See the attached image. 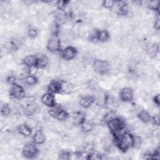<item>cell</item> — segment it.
I'll list each match as a JSON object with an SVG mask.
<instances>
[{
  "label": "cell",
  "mask_w": 160,
  "mask_h": 160,
  "mask_svg": "<svg viewBox=\"0 0 160 160\" xmlns=\"http://www.w3.org/2000/svg\"><path fill=\"white\" fill-rule=\"evenodd\" d=\"M6 81L7 82L10 84L11 86L16 84V78L15 76H9L6 79Z\"/></svg>",
  "instance_id": "cell-35"
},
{
  "label": "cell",
  "mask_w": 160,
  "mask_h": 160,
  "mask_svg": "<svg viewBox=\"0 0 160 160\" xmlns=\"http://www.w3.org/2000/svg\"><path fill=\"white\" fill-rule=\"evenodd\" d=\"M117 11L116 12L119 15L121 16H126L128 12H129V8L128 5L126 2L123 1L118 2V4H117Z\"/></svg>",
  "instance_id": "cell-18"
},
{
  "label": "cell",
  "mask_w": 160,
  "mask_h": 160,
  "mask_svg": "<svg viewBox=\"0 0 160 160\" xmlns=\"http://www.w3.org/2000/svg\"><path fill=\"white\" fill-rule=\"evenodd\" d=\"M24 82L29 85V86H33L37 84L38 82V79L37 78L36 76L34 75H28L24 78Z\"/></svg>",
  "instance_id": "cell-23"
},
{
  "label": "cell",
  "mask_w": 160,
  "mask_h": 160,
  "mask_svg": "<svg viewBox=\"0 0 160 160\" xmlns=\"http://www.w3.org/2000/svg\"><path fill=\"white\" fill-rule=\"evenodd\" d=\"M108 127L114 136H118L124 131L126 126L125 121L119 118L116 117L106 122Z\"/></svg>",
  "instance_id": "cell-2"
},
{
  "label": "cell",
  "mask_w": 160,
  "mask_h": 160,
  "mask_svg": "<svg viewBox=\"0 0 160 160\" xmlns=\"http://www.w3.org/2000/svg\"><path fill=\"white\" fill-rule=\"evenodd\" d=\"M141 144V139L138 136H134V145L133 147L138 148Z\"/></svg>",
  "instance_id": "cell-34"
},
{
  "label": "cell",
  "mask_w": 160,
  "mask_h": 160,
  "mask_svg": "<svg viewBox=\"0 0 160 160\" xmlns=\"http://www.w3.org/2000/svg\"><path fill=\"white\" fill-rule=\"evenodd\" d=\"M81 129L84 132H89L91 131L94 128V123L93 121L85 119L80 124Z\"/></svg>",
  "instance_id": "cell-16"
},
{
  "label": "cell",
  "mask_w": 160,
  "mask_h": 160,
  "mask_svg": "<svg viewBox=\"0 0 160 160\" xmlns=\"http://www.w3.org/2000/svg\"><path fill=\"white\" fill-rule=\"evenodd\" d=\"M115 3H116V1H114L106 0V1H102V5L104 8H105L106 9H111L114 6Z\"/></svg>",
  "instance_id": "cell-28"
},
{
  "label": "cell",
  "mask_w": 160,
  "mask_h": 160,
  "mask_svg": "<svg viewBox=\"0 0 160 160\" xmlns=\"http://www.w3.org/2000/svg\"><path fill=\"white\" fill-rule=\"evenodd\" d=\"M28 34L29 38H34L38 35V31L34 28H31L28 31Z\"/></svg>",
  "instance_id": "cell-32"
},
{
  "label": "cell",
  "mask_w": 160,
  "mask_h": 160,
  "mask_svg": "<svg viewBox=\"0 0 160 160\" xmlns=\"http://www.w3.org/2000/svg\"><path fill=\"white\" fill-rule=\"evenodd\" d=\"M160 2L159 1H151L148 4V8L154 11H158L159 9Z\"/></svg>",
  "instance_id": "cell-27"
},
{
  "label": "cell",
  "mask_w": 160,
  "mask_h": 160,
  "mask_svg": "<svg viewBox=\"0 0 160 160\" xmlns=\"http://www.w3.org/2000/svg\"><path fill=\"white\" fill-rule=\"evenodd\" d=\"M119 98L124 102H130L133 99V91L128 87L123 88L119 92Z\"/></svg>",
  "instance_id": "cell-9"
},
{
  "label": "cell",
  "mask_w": 160,
  "mask_h": 160,
  "mask_svg": "<svg viewBox=\"0 0 160 160\" xmlns=\"http://www.w3.org/2000/svg\"><path fill=\"white\" fill-rule=\"evenodd\" d=\"M74 86L71 82L66 81H61V92L65 94H70L73 92Z\"/></svg>",
  "instance_id": "cell-21"
},
{
  "label": "cell",
  "mask_w": 160,
  "mask_h": 160,
  "mask_svg": "<svg viewBox=\"0 0 160 160\" xmlns=\"http://www.w3.org/2000/svg\"><path fill=\"white\" fill-rule=\"evenodd\" d=\"M9 96L12 99L21 100L25 96V91L21 85L16 83L11 86Z\"/></svg>",
  "instance_id": "cell-7"
},
{
  "label": "cell",
  "mask_w": 160,
  "mask_h": 160,
  "mask_svg": "<svg viewBox=\"0 0 160 160\" xmlns=\"http://www.w3.org/2000/svg\"><path fill=\"white\" fill-rule=\"evenodd\" d=\"M154 27L156 30H159V28H160V19L159 16H158L154 21Z\"/></svg>",
  "instance_id": "cell-36"
},
{
  "label": "cell",
  "mask_w": 160,
  "mask_h": 160,
  "mask_svg": "<svg viewBox=\"0 0 160 160\" xmlns=\"http://www.w3.org/2000/svg\"><path fill=\"white\" fill-rule=\"evenodd\" d=\"M116 146L122 152H126L134 145V135L129 132H124L122 134L114 136Z\"/></svg>",
  "instance_id": "cell-1"
},
{
  "label": "cell",
  "mask_w": 160,
  "mask_h": 160,
  "mask_svg": "<svg viewBox=\"0 0 160 160\" xmlns=\"http://www.w3.org/2000/svg\"><path fill=\"white\" fill-rule=\"evenodd\" d=\"M51 32L52 33V35H58L59 32V26L56 23L53 24L51 26Z\"/></svg>",
  "instance_id": "cell-31"
},
{
  "label": "cell",
  "mask_w": 160,
  "mask_h": 160,
  "mask_svg": "<svg viewBox=\"0 0 160 160\" xmlns=\"http://www.w3.org/2000/svg\"><path fill=\"white\" fill-rule=\"evenodd\" d=\"M24 112L26 114L30 116V115H32L34 113L36 112V111L38 109V106L34 103V102L29 103L28 104H27L26 106H24Z\"/></svg>",
  "instance_id": "cell-22"
},
{
  "label": "cell",
  "mask_w": 160,
  "mask_h": 160,
  "mask_svg": "<svg viewBox=\"0 0 160 160\" xmlns=\"http://www.w3.org/2000/svg\"><path fill=\"white\" fill-rule=\"evenodd\" d=\"M41 101L44 105H45L49 108L53 107L55 105H56V99H55V96H54V94L51 93L49 92L44 94L41 96Z\"/></svg>",
  "instance_id": "cell-10"
},
{
  "label": "cell",
  "mask_w": 160,
  "mask_h": 160,
  "mask_svg": "<svg viewBox=\"0 0 160 160\" xmlns=\"http://www.w3.org/2000/svg\"><path fill=\"white\" fill-rule=\"evenodd\" d=\"M49 58L46 55H41L39 57H38V60L36 66L38 69L45 68L49 64Z\"/></svg>",
  "instance_id": "cell-19"
},
{
  "label": "cell",
  "mask_w": 160,
  "mask_h": 160,
  "mask_svg": "<svg viewBox=\"0 0 160 160\" xmlns=\"http://www.w3.org/2000/svg\"><path fill=\"white\" fill-rule=\"evenodd\" d=\"M17 131L20 134L24 136H29L32 133V128L26 123H22L18 125L17 127Z\"/></svg>",
  "instance_id": "cell-14"
},
{
  "label": "cell",
  "mask_w": 160,
  "mask_h": 160,
  "mask_svg": "<svg viewBox=\"0 0 160 160\" xmlns=\"http://www.w3.org/2000/svg\"><path fill=\"white\" fill-rule=\"evenodd\" d=\"M78 54V50L73 46H68L65 48L61 52V57L63 59L70 61L75 58Z\"/></svg>",
  "instance_id": "cell-8"
},
{
  "label": "cell",
  "mask_w": 160,
  "mask_h": 160,
  "mask_svg": "<svg viewBox=\"0 0 160 160\" xmlns=\"http://www.w3.org/2000/svg\"><path fill=\"white\" fill-rule=\"evenodd\" d=\"M96 72L101 75L107 74L110 70V65L108 61L102 59H96L92 65Z\"/></svg>",
  "instance_id": "cell-4"
},
{
  "label": "cell",
  "mask_w": 160,
  "mask_h": 160,
  "mask_svg": "<svg viewBox=\"0 0 160 160\" xmlns=\"http://www.w3.org/2000/svg\"><path fill=\"white\" fill-rule=\"evenodd\" d=\"M151 121L152 123L155 125L158 126L159 124V116L158 114H155L153 116H151Z\"/></svg>",
  "instance_id": "cell-33"
},
{
  "label": "cell",
  "mask_w": 160,
  "mask_h": 160,
  "mask_svg": "<svg viewBox=\"0 0 160 160\" xmlns=\"http://www.w3.org/2000/svg\"><path fill=\"white\" fill-rule=\"evenodd\" d=\"M47 89L48 92L52 94L61 92V81L52 80L48 84Z\"/></svg>",
  "instance_id": "cell-11"
},
{
  "label": "cell",
  "mask_w": 160,
  "mask_h": 160,
  "mask_svg": "<svg viewBox=\"0 0 160 160\" xmlns=\"http://www.w3.org/2000/svg\"><path fill=\"white\" fill-rule=\"evenodd\" d=\"M38 57L34 54H29L22 59V63L28 68L36 66Z\"/></svg>",
  "instance_id": "cell-13"
},
{
  "label": "cell",
  "mask_w": 160,
  "mask_h": 160,
  "mask_svg": "<svg viewBox=\"0 0 160 160\" xmlns=\"http://www.w3.org/2000/svg\"><path fill=\"white\" fill-rule=\"evenodd\" d=\"M61 42L58 35H51L48 41L46 48L48 51L51 52H56L59 51L61 49Z\"/></svg>",
  "instance_id": "cell-6"
},
{
  "label": "cell",
  "mask_w": 160,
  "mask_h": 160,
  "mask_svg": "<svg viewBox=\"0 0 160 160\" xmlns=\"http://www.w3.org/2000/svg\"><path fill=\"white\" fill-rule=\"evenodd\" d=\"M48 112L51 116L59 121L66 120L69 117L68 112L62 107L58 105L49 108Z\"/></svg>",
  "instance_id": "cell-3"
},
{
  "label": "cell",
  "mask_w": 160,
  "mask_h": 160,
  "mask_svg": "<svg viewBox=\"0 0 160 160\" xmlns=\"http://www.w3.org/2000/svg\"><path fill=\"white\" fill-rule=\"evenodd\" d=\"M33 142L37 144H42L45 142L46 136L42 130H37L32 137Z\"/></svg>",
  "instance_id": "cell-17"
},
{
  "label": "cell",
  "mask_w": 160,
  "mask_h": 160,
  "mask_svg": "<svg viewBox=\"0 0 160 160\" xmlns=\"http://www.w3.org/2000/svg\"><path fill=\"white\" fill-rule=\"evenodd\" d=\"M39 153V149L34 143L28 142L24 145L22 149V155L28 159H33Z\"/></svg>",
  "instance_id": "cell-5"
},
{
  "label": "cell",
  "mask_w": 160,
  "mask_h": 160,
  "mask_svg": "<svg viewBox=\"0 0 160 160\" xmlns=\"http://www.w3.org/2000/svg\"><path fill=\"white\" fill-rule=\"evenodd\" d=\"M69 2L68 1H58L57 2L58 8L60 11H62V9L66 8V6L68 5V4Z\"/></svg>",
  "instance_id": "cell-30"
},
{
  "label": "cell",
  "mask_w": 160,
  "mask_h": 160,
  "mask_svg": "<svg viewBox=\"0 0 160 160\" xmlns=\"http://www.w3.org/2000/svg\"><path fill=\"white\" fill-rule=\"evenodd\" d=\"M138 117L139 119L143 123H148L151 121V116L145 109H142L138 113Z\"/></svg>",
  "instance_id": "cell-20"
},
{
  "label": "cell",
  "mask_w": 160,
  "mask_h": 160,
  "mask_svg": "<svg viewBox=\"0 0 160 160\" xmlns=\"http://www.w3.org/2000/svg\"><path fill=\"white\" fill-rule=\"evenodd\" d=\"M159 45L156 44H152L148 48V53L151 58H154L158 54L159 52Z\"/></svg>",
  "instance_id": "cell-24"
},
{
  "label": "cell",
  "mask_w": 160,
  "mask_h": 160,
  "mask_svg": "<svg viewBox=\"0 0 160 160\" xmlns=\"http://www.w3.org/2000/svg\"><path fill=\"white\" fill-rule=\"evenodd\" d=\"M116 112L111 110L109 112H108L104 116V120L106 121V122H108L109 120L114 118H116Z\"/></svg>",
  "instance_id": "cell-29"
},
{
  "label": "cell",
  "mask_w": 160,
  "mask_h": 160,
  "mask_svg": "<svg viewBox=\"0 0 160 160\" xmlns=\"http://www.w3.org/2000/svg\"><path fill=\"white\" fill-rule=\"evenodd\" d=\"M1 113L4 116H8L11 113V109L8 104H4L1 108Z\"/></svg>",
  "instance_id": "cell-26"
},
{
  "label": "cell",
  "mask_w": 160,
  "mask_h": 160,
  "mask_svg": "<svg viewBox=\"0 0 160 160\" xmlns=\"http://www.w3.org/2000/svg\"><path fill=\"white\" fill-rule=\"evenodd\" d=\"M153 101H154V102L158 106H159L160 100H159V94H157L156 95H155V96H154V98H153Z\"/></svg>",
  "instance_id": "cell-37"
},
{
  "label": "cell",
  "mask_w": 160,
  "mask_h": 160,
  "mask_svg": "<svg viewBox=\"0 0 160 160\" xmlns=\"http://www.w3.org/2000/svg\"><path fill=\"white\" fill-rule=\"evenodd\" d=\"M95 101L94 96H84L82 97L79 102V104L83 108H89Z\"/></svg>",
  "instance_id": "cell-12"
},
{
  "label": "cell",
  "mask_w": 160,
  "mask_h": 160,
  "mask_svg": "<svg viewBox=\"0 0 160 160\" xmlns=\"http://www.w3.org/2000/svg\"><path fill=\"white\" fill-rule=\"evenodd\" d=\"M96 36L97 41L100 42H106L110 38L109 32L106 29L96 31Z\"/></svg>",
  "instance_id": "cell-15"
},
{
  "label": "cell",
  "mask_w": 160,
  "mask_h": 160,
  "mask_svg": "<svg viewBox=\"0 0 160 160\" xmlns=\"http://www.w3.org/2000/svg\"><path fill=\"white\" fill-rule=\"evenodd\" d=\"M71 156V153L67 150H61L58 154V158L60 159H69Z\"/></svg>",
  "instance_id": "cell-25"
}]
</instances>
